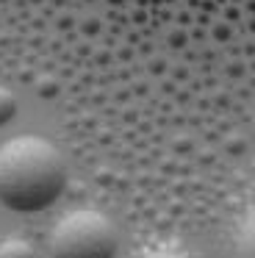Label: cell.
Wrapping results in <instances>:
<instances>
[{"label":"cell","mask_w":255,"mask_h":258,"mask_svg":"<svg viewBox=\"0 0 255 258\" xmlns=\"http://www.w3.org/2000/svg\"><path fill=\"white\" fill-rule=\"evenodd\" d=\"M67 189V164L44 136L22 134L0 145V206L17 214L50 208Z\"/></svg>","instance_id":"1"},{"label":"cell","mask_w":255,"mask_h":258,"mask_svg":"<svg viewBox=\"0 0 255 258\" xmlns=\"http://www.w3.org/2000/svg\"><path fill=\"white\" fill-rule=\"evenodd\" d=\"M53 258H114L116 255V230L111 219L92 208L67 214L58 219L50 236Z\"/></svg>","instance_id":"2"},{"label":"cell","mask_w":255,"mask_h":258,"mask_svg":"<svg viewBox=\"0 0 255 258\" xmlns=\"http://www.w3.org/2000/svg\"><path fill=\"white\" fill-rule=\"evenodd\" d=\"M236 258H255V208L247 214L236 236Z\"/></svg>","instance_id":"3"},{"label":"cell","mask_w":255,"mask_h":258,"mask_svg":"<svg viewBox=\"0 0 255 258\" xmlns=\"http://www.w3.org/2000/svg\"><path fill=\"white\" fill-rule=\"evenodd\" d=\"M0 258H36V250L22 239H6L0 244Z\"/></svg>","instance_id":"4"},{"label":"cell","mask_w":255,"mask_h":258,"mask_svg":"<svg viewBox=\"0 0 255 258\" xmlns=\"http://www.w3.org/2000/svg\"><path fill=\"white\" fill-rule=\"evenodd\" d=\"M17 114V97L11 89H6V86H0V128L3 125H9L11 119H14Z\"/></svg>","instance_id":"5"},{"label":"cell","mask_w":255,"mask_h":258,"mask_svg":"<svg viewBox=\"0 0 255 258\" xmlns=\"http://www.w3.org/2000/svg\"><path fill=\"white\" fill-rule=\"evenodd\" d=\"M144 258H188V255H183V252H175V250H153V252H147Z\"/></svg>","instance_id":"6"},{"label":"cell","mask_w":255,"mask_h":258,"mask_svg":"<svg viewBox=\"0 0 255 258\" xmlns=\"http://www.w3.org/2000/svg\"><path fill=\"white\" fill-rule=\"evenodd\" d=\"M252 128H255V122H252Z\"/></svg>","instance_id":"7"}]
</instances>
